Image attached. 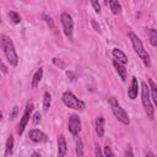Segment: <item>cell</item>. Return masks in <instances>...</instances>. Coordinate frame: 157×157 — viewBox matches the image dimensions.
I'll list each match as a JSON object with an SVG mask.
<instances>
[{
	"mask_svg": "<svg viewBox=\"0 0 157 157\" xmlns=\"http://www.w3.org/2000/svg\"><path fill=\"white\" fill-rule=\"evenodd\" d=\"M0 45L6 55V59L7 61L12 65V66H16L18 64V56H17V53L15 50V45L12 43V40L10 39V37L2 34L0 36Z\"/></svg>",
	"mask_w": 157,
	"mask_h": 157,
	"instance_id": "cell-1",
	"label": "cell"
},
{
	"mask_svg": "<svg viewBox=\"0 0 157 157\" xmlns=\"http://www.w3.org/2000/svg\"><path fill=\"white\" fill-rule=\"evenodd\" d=\"M129 38H130V40H131V44H132L134 50L137 53V55H139L140 59L144 61V64H145L146 66H148L150 63H151V60H150V55H148L147 52L145 50L141 39H140L134 32H129Z\"/></svg>",
	"mask_w": 157,
	"mask_h": 157,
	"instance_id": "cell-2",
	"label": "cell"
},
{
	"mask_svg": "<svg viewBox=\"0 0 157 157\" xmlns=\"http://www.w3.org/2000/svg\"><path fill=\"white\" fill-rule=\"evenodd\" d=\"M141 101H142V105H144V109H145L147 117L150 119H155V108L151 103L150 90H148V86L146 82L141 83Z\"/></svg>",
	"mask_w": 157,
	"mask_h": 157,
	"instance_id": "cell-3",
	"label": "cell"
},
{
	"mask_svg": "<svg viewBox=\"0 0 157 157\" xmlns=\"http://www.w3.org/2000/svg\"><path fill=\"white\" fill-rule=\"evenodd\" d=\"M64 104L67 107V108H71V109H75V110H83L86 104L83 101L78 99L74 93L66 91L63 93V97H61Z\"/></svg>",
	"mask_w": 157,
	"mask_h": 157,
	"instance_id": "cell-4",
	"label": "cell"
},
{
	"mask_svg": "<svg viewBox=\"0 0 157 157\" xmlns=\"http://www.w3.org/2000/svg\"><path fill=\"white\" fill-rule=\"evenodd\" d=\"M109 104H110L112 112H113V114L115 115V118H117L120 123H123V124H125V125H129V124H130L129 115H128V113L125 112V109L118 103L117 98L112 97V98L109 99Z\"/></svg>",
	"mask_w": 157,
	"mask_h": 157,
	"instance_id": "cell-5",
	"label": "cell"
},
{
	"mask_svg": "<svg viewBox=\"0 0 157 157\" xmlns=\"http://www.w3.org/2000/svg\"><path fill=\"white\" fill-rule=\"evenodd\" d=\"M60 21L64 28V33L69 39H72V33H74V20L70 13L63 12L60 15Z\"/></svg>",
	"mask_w": 157,
	"mask_h": 157,
	"instance_id": "cell-6",
	"label": "cell"
},
{
	"mask_svg": "<svg viewBox=\"0 0 157 157\" xmlns=\"http://www.w3.org/2000/svg\"><path fill=\"white\" fill-rule=\"evenodd\" d=\"M32 110H33V103H27V105L25 108V112H23V115H22V118L20 120V124H18V130L17 131H18L20 135L25 131V129H26V126H27V124H28V121L31 119Z\"/></svg>",
	"mask_w": 157,
	"mask_h": 157,
	"instance_id": "cell-7",
	"label": "cell"
},
{
	"mask_svg": "<svg viewBox=\"0 0 157 157\" xmlns=\"http://www.w3.org/2000/svg\"><path fill=\"white\" fill-rule=\"evenodd\" d=\"M67 129L71 132V135L76 136L81 131V120L77 115H71L67 121Z\"/></svg>",
	"mask_w": 157,
	"mask_h": 157,
	"instance_id": "cell-8",
	"label": "cell"
},
{
	"mask_svg": "<svg viewBox=\"0 0 157 157\" xmlns=\"http://www.w3.org/2000/svg\"><path fill=\"white\" fill-rule=\"evenodd\" d=\"M28 137H29V140L33 141V142H45V141L48 140L47 135H45L43 131L38 130V129L31 130V131L28 132Z\"/></svg>",
	"mask_w": 157,
	"mask_h": 157,
	"instance_id": "cell-9",
	"label": "cell"
},
{
	"mask_svg": "<svg viewBox=\"0 0 157 157\" xmlns=\"http://www.w3.org/2000/svg\"><path fill=\"white\" fill-rule=\"evenodd\" d=\"M137 92H139V82H137V78L134 76L131 78V83L128 88V96L130 99H135L137 97Z\"/></svg>",
	"mask_w": 157,
	"mask_h": 157,
	"instance_id": "cell-10",
	"label": "cell"
},
{
	"mask_svg": "<svg viewBox=\"0 0 157 157\" xmlns=\"http://www.w3.org/2000/svg\"><path fill=\"white\" fill-rule=\"evenodd\" d=\"M112 54H113V58L115 59L117 63L123 64V65H125V64L128 63V56L125 55V53H124L123 50H120V49H118V48H114L113 52H112Z\"/></svg>",
	"mask_w": 157,
	"mask_h": 157,
	"instance_id": "cell-11",
	"label": "cell"
},
{
	"mask_svg": "<svg viewBox=\"0 0 157 157\" xmlns=\"http://www.w3.org/2000/svg\"><path fill=\"white\" fill-rule=\"evenodd\" d=\"M66 151H67V147H66L65 137L63 135H60L58 139V157H65Z\"/></svg>",
	"mask_w": 157,
	"mask_h": 157,
	"instance_id": "cell-12",
	"label": "cell"
},
{
	"mask_svg": "<svg viewBox=\"0 0 157 157\" xmlns=\"http://www.w3.org/2000/svg\"><path fill=\"white\" fill-rule=\"evenodd\" d=\"M94 126H96V132L99 137H102L104 135V118L102 115L97 117L96 118V123H94Z\"/></svg>",
	"mask_w": 157,
	"mask_h": 157,
	"instance_id": "cell-13",
	"label": "cell"
},
{
	"mask_svg": "<svg viewBox=\"0 0 157 157\" xmlns=\"http://www.w3.org/2000/svg\"><path fill=\"white\" fill-rule=\"evenodd\" d=\"M113 65H114V67H115L117 72L119 74L120 78H121L123 81H126V69H125V66H124L123 64H119V63H117L115 60L113 61Z\"/></svg>",
	"mask_w": 157,
	"mask_h": 157,
	"instance_id": "cell-14",
	"label": "cell"
},
{
	"mask_svg": "<svg viewBox=\"0 0 157 157\" xmlns=\"http://www.w3.org/2000/svg\"><path fill=\"white\" fill-rule=\"evenodd\" d=\"M147 81H148V83H150L148 90L151 91L152 101H153V103H155V104H157V87H156V83H155V82H153V80H152V78H150V77H147Z\"/></svg>",
	"mask_w": 157,
	"mask_h": 157,
	"instance_id": "cell-15",
	"label": "cell"
},
{
	"mask_svg": "<svg viewBox=\"0 0 157 157\" xmlns=\"http://www.w3.org/2000/svg\"><path fill=\"white\" fill-rule=\"evenodd\" d=\"M13 152V136L9 135L7 141H6V146H5V156H10Z\"/></svg>",
	"mask_w": 157,
	"mask_h": 157,
	"instance_id": "cell-16",
	"label": "cell"
},
{
	"mask_svg": "<svg viewBox=\"0 0 157 157\" xmlns=\"http://www.w3.org/2000/svg\"><path fill=\"white\" fill-rule=\"evenodd\" d=\"M42 76H43V69H38L36 71V74L33 75V78H32V88H36L39 85V81L42 80Z\"/></svg>",
	"mask_w": 157,
	"mask_h": 157,
	"instance_id": "cell-17",
	"label": "cell"
},
{
	"mask_svg": "<svg viewBox=\"0 0 157 157\" xmlns=\"http://www.w3.org/2000/svg\"><path fill=\"white\" fill-rule=\"evenodd\" d=\"M52 104V96L49 92H44V97H43V110L44 113L48 112V109L50 108Z\"/></svg>",
	"mask_w": 157,
	"mask_h": 157,
	"instance_id": "cell-18",
	"label": "cell"
},
{
	"mask_svg": "<svg viewBox=\"0 0 157 157\" xmlns=\"http://www.w3.org/2000/svg\"><path fill=\"white\" fill-rule=\"evenodd\" d=\"M108 4H109V6H110V10H112L113 13L117 15V13H120V12H121V5H120L119 1L110 0V1H108Z\"/></svg>",
	"mask_w": 157,
	"mask_h": 157,
	"instance_id": "cell-19",
	"label": "cell"
},
{
	"mask_svg": "<svg viewBox=\"0 0 157 157\" xmlns=\"http://www.w3.org/2000/svg\"><path fill=\"white\" fill-rule=\"evenodd\" d=\"M148 36H150V43L152 47L157 45V32L155 28H148Z\"/></svg>",
	"mask_w": 157,
	"mask_h": 157,
	"instance_id": "cell-20",
	"label": "cell"
},
{
	"mask_svg": "<svg viewBox=\"0 0 157 157\" xmlns=\"http://www.w3.org/2000/svg\"><path fill=\"white\" fill-rule=\"evenodd\" d=\"M9 18H10V21H11L12 23H15V25H17V23L21 22V16H20L16 11H10V12H9Z\"/></svg>",
	"mask_w": 157,
	"mask_h": 157,
	"instance_id": "cell-21",
	"label": "cell"
},
{
	"mask_svg": "<svg viewBox=\"0 0 157 157\" xmlns=\"http://www.w3.org/2000/svg\"><path fill=\"white\" fill-rule=\"evenodd\" d=\"M76 155H77V157L83 156V144H82V140L80 137L76 140Z\"/></svg>",
	"mask_w": 157,
	"mask_h": 157,
	"instance_id": "cell-22",
	"label": "cell"
},
{
	"mask_svg": "<svg viewBox=\"0 0 157 157\" xmlns=\"http://www.w3.org/2000/svg\"><path fill=\"white\" fill-rule=\"evenodd\" d=\"M103 157H114V153H113V151H112V148L108 146V145H105L104 146V152H103Z\"/></svg>",
	"mask_w": 157,
	"mask_h": 157,
	"instance_id": "cell-23",
	"label": "cell"
},
{
	"mask_svg": "<svg viewBox=\"0 0 157 157\" xmlns=\"http://www.w3.org/2000/svg\"><path fill=\"white\" fill-rule=\"evenodd\" d=\"M94 157H103V152L98 145L94 146Z\"/></svg>",
	"mask_w": 157,
	"mask_h": 157,
	"instance_id": "cell-24",
	"label": "cell"
},
{
	"mask_svg": "<svg viewBox=\"0 0 157 157\" xmlns=\"http://www.w3.org/2000/svg\"><path fill=\"white\" fill-rule=\"evenodd\" d=\"M17 112H18V107H17V105H15V107L12 108V112L10 113V119H11V120H13V119L16 118Z\"/></svg>",
	"mask_w": 157,
	"mask_h": 157,
	"instance_id": "cell-25",
	"label": "cell"
},
{
	"mask_svg": "<svg viewBox=\"0 0 157 157\" xmlns=\"http://www.w3.org/2000/svg\"><path fill=\"white\" fill-rule=\"evenodd\" d=\"M91 23H92V26H93V28H94V31H96V32H98V33H101V32H102V31H101V27H99V25L96 22V20H93V18H92V20H91Z\"/></svg>",
	"mask_w": 157,
	"mask_h": 157,
	"instance_id": "cell-26",
	"label": "cell"
},
{
	"mask_svg": "<svg viewBox=\"0 0 157 157\" xmlns=\"http://www.w3.org/2000/svg\"><path fill=\"white\" fill-rule=\"evenodd\" d=\"M44 17V20H45V22L52 27V28H54V23H53V20H52V17L50 16H47V15H44L43 16Z\"/></svg>",
	"mask_w": 157,
	"mask_h": 157,
	"instance_id": "cell-27",
	"label": "cell"
},
{
	"mask_svg": "<svg viewBox=\"0 0 157 157\" xmlns=\"http://www.w3.org/2000/svg\"><path fill=\"white\" fill-rule=\"evenodd\" d=\"M32 121H33V124H38L39 121H40V114L37 112V113H34V115H33V119H32Z\"/></svg>",
	"mask_w": 157,
	"mask_h": 157,
	"instance_id": "cell-28",
	"label": "cell"
},
{
	"mask_svg": "<svg viewBox=\"0 0 157 157\" xmlns=\"http://www.w3.org/2000/svg\"><path fill=\"white\" fill-rule=\"evenodd\" d=\"M91 5H92V7L94 9V11H96V12H99V11H101V5H99L97 1H92V2H91Z\"/></svg>",
	"mask_w": 157,
	"mask_h": 157,
	"instance_id": "cell-29",
	"label": "cell"
},
{
	"mask_svg": "<svg viewBox=\"0 0 157 157\" xmlns=\"http://www.w3.org/2000/svg\"><path fill=\"white\" fill-rule=\"evenodd\" d=\"M125 157H134L131 146H128V148H126V151H125Z\"/></svg>",
	"mask_w": 157,
	"mask_h": 157,
	"instance_id": "cell-30",
	"label": "cell"
},
{
	"mask_svg": "<svg viewBox=\"0 0 157 157\" xmlns=\"http://www.w3.org/2000/svg\"><path fill=\"white\" fill-rule=\"evenodd\" d=\"M0 70L4 72V74H7V67H6V65L2 63V60L0 59Z\"/></svg>",
	"mask_w": 157,
	"mask_h": 157,
	"instance_id": "cell-31",
	"label": "cell"
},
{
	"mask_svg": "<svg viewBox=\"0 0 157 157\" xmlns=\"http://www.w3.org/2000/svg\"><path fill=\"white\" fill-rule=\"evenodd\" d=\"M53 61H54V64H55V65H58V66H59V65H60V66H61V67H64V64H63V63H61V61H60V60H59V61H58V58H54V59H53Z\"/></svg>",
	"mask_w": 157,
	"mask_h": 157,
	"instance_id": "cell-32",
	"label": "cell"
},
{
	"mask_svg": "<svg viewBox=\"0 0 157 157\" xmlns=\"http://www.w3.org/2000/svg\"><path fill=\"white\" fill-rule=\"evenodd\" d=\"M31 157H42V156H40L38 152H33V153L31 155Z\"/></svg>",
	"mask_w": 157,
	"mask_h": 157,
	"instance_id": "cell-33",
	"label": "cell"
},
{
	"mask_svg": "<svg viewBox=\"0 0 157 157\" xmlns=\"http://www.w3.org/2000/svg\"><path fill=\"white\" fill-rule=\"evenodd\" d=\"M146 157H156V156H155L152 152H147V153H146Z\"/></svg>",
	"mask_w": 157,
	"mask_h": 157,
	"instance_id": "cell-34",
	"label": "cell"
},
{
	"mask_svg": "<svg viewBox=\"0 0 157 157\" xmlns=\"http://www.w3.org/2000/svg\"><path fill=\"white\" fill-rule=\"evenodd\" d=\"M2 119V113H1V110H0V120Z\"/></svg>",
	"mask_w": 157,
	"mask_h": 157,
	"instance_id": "cell-35",
	"label": "cell"
},
{
	"mask_svg": "<svg viewBox=\"0 0 157 157\" xmlns=\"http://www.w3.org/2000/svg\"><path fill=\"white\" fill-rule=\"evenodd\" d=\"M0 22H1V16H0Z\"/></svg>",
	"mask_w": 157,
	"mask_h": 157,
	"instance_id": "cell-36",
	"label": "cell"
},
{
	"mask_svg": "<svg viewBox=\"0 0 157 157\" xmlns=\"http://www.w3.org/2000/svg\"><path fill=\"white\" fill-rule=\"evenodd\" d=\"M0 78H1V76H0Z\"/></svg>",
	"mask_w": 157,
	"mask_h": 157,
	"instance_id": "cell-37",
	"label": "cell"
}]
</instances>
